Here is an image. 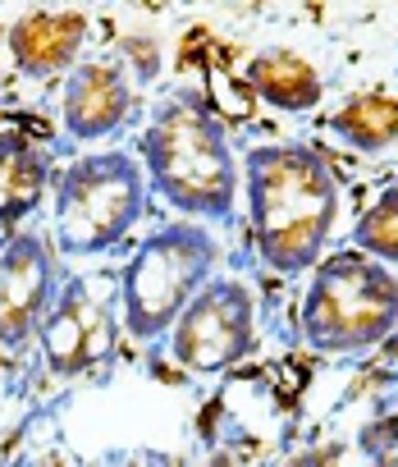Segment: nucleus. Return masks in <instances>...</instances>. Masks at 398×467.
Listing matches in <instances>:
<instances>
[{"mask_svg":"<svg viewBox=\"0 0 398 467\" xmlns=\"http://www.w3.org/2000/svg\"><path fill=\"white\" fill-rule=\"evenodd\" d=\"M352 248L389 271H398V188H384L357 220Z\"/></svg>","mask_w":398,"mask_h":467,"instance_id":"12","label":"nucleus"},{"mask_svg":"<svg viewBox=\"0 0 398 467\" xmlns=\"http://www.w3.org/2000/svg\"><path fill=\"white\" fill-rule=\"evenodd\" d=\"M65 129L78 142H101L119 133L133 115V78L119 60H83L65 83Z\"/></svg>","mask_w":398,"mask_h":467,"instance_id":"8","label":"nucleus"},{"mask_svg":"<svg viewBox=\"0 0 398 467\" xmlns=\"http://www.w3.org/2000/svg\"><path fill=\"white\" fill-rule=\"evenodd\" d=\"M56 257L33 229H15L0 244V339L24 344L42 330V321L56 307Z\"/></svg>","mask_w":398,"mask_h":467,"instance_id":"7","label":"nucleus"},{"mask_svg":"<svg viewBox=\"0 0 398 467\" xmlns=\"http://www.w3.org/2000/svg\"><path fill=\"white\" fill-rule=\"evenodd\" d=\"M330 133L352 151H384L398 142V101L393 97H352L339 115H330Z\"/></svg>","mask_w":398,"mask_h":467,"instance_id":"11","label":"nucleus"},{"mask_svg":"<svg viewBox=\"0 0 398 467\" xmlns=\"http://www.w3.org/2000/svg\"><path fill=\"white\" fill-rule=\"evenodd\" d=\"M393 330H398V271L362 253L330 257L302 303V335L325 353H362Z\"/></svg>","mask_w":398,"mask_h":467,"instance_id":"5","label":"nucleus"},{"mask_svg":"<svg viewBox=\"0 0 398 467\" xmlns=\"http://www.w3.org/2000/svg\"><path fill=\"white\" fill-rule=\"evenodd\" d=\"M142 170L147 183L192 220H230L239 206V161L207 101L174 97L156 110L142 133Z\"/></svg>","mask_w":398,"mask_h":467,"instance_id":"2","label":"nucleus"},{"mask_svg":"<svg viewBox=\"0 0 398 467\" xmlns=\"http://www.w3.org/2000/svg\"><path fill=\"white\" fill-rule=\"evenodd\" d=\"M174 358L188 371L234 367L257 335V298L243 280H211L174 321Z\"/></svg>","mask_w":398,"mask_h":467,"instance_id":"6","label":"nucleus"},{"mask_svg":"<svg viewBox=\"0 0 398 467\" xmlns=\"http://www.w3.org/2000/svg\"><path fill=\"white\" fill-rule=\"evenodd\" d=\"M0 188L15 192L19 215L28 206H37V197L46 188V156H37L33 147H19V142H0Z\"/></svg>","mask_w":398,"mask_h":467,"instance_id":"13","label":"nucleus"},{"mask_svg":"<svg viewBox=\"0 0 398 467\" xmlns=\"http://www.w3.org/2000/svg\"><path fill=\"white\" fill-rule=\"evenodd\" d=\"M83 42H87V19L83 15L37 10V15H24L10 28V56L19 60L24 74H37V78L74 69Z\"/></svg>","mask_w":398,"mask_h":467,"instance_id":"9","label":"nucleus"},{"mask_svg":"<svg viewBox=\"0 0 398 467\" xmlns=\"http://www.w3.org/2000/svg\"><path fill=\"white\" fill-rule=\"evenodd\" d=\"M147 211V170L128 151L78 156L56 197V239L65 257H97L124 244Z\"/></svg>","mask_w":398,"mask_h":467,"instance_id":"4","label":"nucleus"},{"mask_svg":"<svg viewBox=\"0 0 398 467\" xmlns=\"http://www.w3.org/2000/svg\"><path fill=\"white\" fill-rule=\"evenodd\" d=\"M216 239L202 224H165L119 271V312L133 339H160L216 275Z\"/></svg>","mask_w":398,"mask_h":467,"instance_id":"3","label":"nucleus"},{"mask_svg":"<svg viewBox=\"0 0 398 467\" xmlns=\"http://www.w3.org/2000/svg\"><path fill=\"white\" fill-rule=\"evenodd\" d=\"M110 348H115V317L87 330V339H83V367H92V362H101V358H106Z\"/></svg>","mask_w":398,"mask_h":467,"instance_id":"16","label":"nucleus"},{"mask_svg":"<svg viewBox=\"0 0 398 467\" xmlns=\"http://www.w3.org/2000/svg\"><path fill=\"white\" fill-rule=\"evenodd\" d=\"M248 206L261 262L275 271L316 266L339 220L330 156L316 147H257L248 156Z\"/></svg>","mask_w":398,"mask_h":467,"instance_id":"1","label":"nucleus"},{"mask_svg":"<svg viewBox=\"0 0 398 467\" xmlns=\"http://www.w3.org/2000/svg\"><path fill=\"white\" fill-rule=\"evenodd\" d=\"M207 110H211L216 119H248L252 97H248L243 78H230L225 69H211V74H207Z\"/></svg>","mask_w":398,"mask_h":467,"instance_id":"15","label":"nucleus"},{"mask_svg":"<svg viewBox=\"0 0 398 467\" xmlns=\"http://www.w3.org/2000/svg\"><path fill=\"white\" fill-rule=\"evenodd\" d=\"M0 88H5V65H0Z\"/></svg>","mask_w":398,"mask_h":467,"instance_id":"17","label":"nucleus"},{"mask_svg":"<svg viewBox=\"0 0 398 467\" xmlns=\"http://www.w3.org/2000/svg\"><path fill=\"white\" fill-rule=\"evenodd\" d=\"M248 97L252 101H266L284 115H302V110H316L321 97H325V83L321 74L293 56V51H261L252 65H248V78H243Z\"/></svg>","mask_w":398,"mask_h":467,"instance_id":"10","label":"nucleus"},{"mask_svg":"<svg viewBox=\"0 0 398 467\" xmlns=\"http://www.w3.org/2000/svg\"><path fill=\"white\" fill-rule=\"evenodd\" d=\"M37 339H42V353H46L51 371H74V367H83V339H87V330H83V321H78L65 303L51 307V317L42 321Z\"/></svg>","mask_w":398,"mask_h":467,"instance_id":"14","label":"nucleus"}]
</instances>
